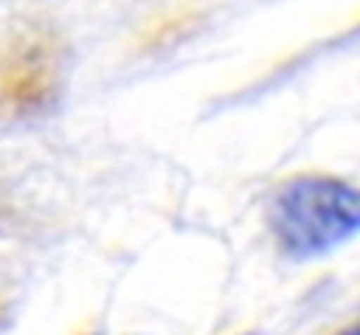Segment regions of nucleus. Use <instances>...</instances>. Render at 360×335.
Listing matches in <instances>:
<instances>
[{"label": "nucleus", "mask_w": 360, "mask_h": 335, "mask_svg": "<svg viewBox=\"0 0 360 335\" xmlns=\"http://www.w3.org/2000/svg\"><path fill=\"white\" fill-rule=\"evenodd\" d=\"M266 221L287 255H326L360 230V189L329 175L290 178L273 192Z\"/></svg>", "instance_id": "f257e3e1"}, {"label": "nucleus", "mask_w": 360, "mask_h": 335, "mask_svg": "<svg viewBox=\"0 0 360 335\" xmlns=\"http://www.w3.org/2000/svg\"><path fill=\"white\" fill-rule=\"evenodd\" d=\"M67 46L53 25H18L0 42V119L49 112L63 88Z\"/></svg>", "instance_id": "f03ea898"}, {"label": "nucleus", "mask_w": 360, "mask_h": 335, "mask_svg": "<svg viewBox=\"0 0 360 335\" xmlns=\"http://www.w3.org/2000/svg\"><path fill=\"white\" fill-rule=\"evenodd\" d=\"M340 335H360V325L357 329H347V332H340Z\"/></svg>", "instance_id": "7ed1b4c3"}]
</instances>
